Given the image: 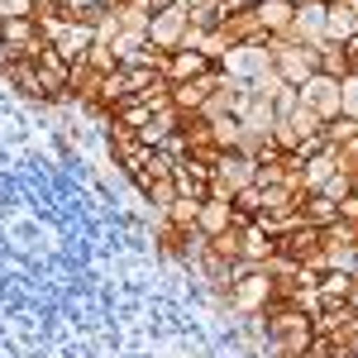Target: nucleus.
I'll list each match as a JSON object with an SVG mask.
<instances>
[{
  "mask_svg": "<svg viewBox=\"0 0 358 358\" xmlns=\"http://www.w3.org/2000/svg\"><path fill=\"white\" fill-rule=\"evenodd\" d=\"M315 72H325V77H334V82H344V77L354 72V57H349L344 43L325 38V43H315Z\"/></svg>",
  "mask_w": 358,
  "mask_h": 358,
  "instance_id": "nucleus-13",
  "label": "nucleus"
},
{
  "mask_svg": "<svg viewBox=\"0 0 358 358\" xmlns=\"http://www.w3.org/2000/svg\"><path fill=\"white\" fill-rule=\"evenodd\" d=\"M187 10H196V5H224V0H182Z\"/></svg>",
  "mask_w": 358,
  "mask_h": 358,
  "instance_id": "nucleus-28",
  "label": "nucleus"
},
{
  "mask_svg": "<svg viewBox=\"0 0 358 358\" xmlns=\"http://www.w3.org/2000/svg\"><path fill=\"white\" fill-rule=\"evenodd\" d=\"M354 192V172H334L330 182H325V187H320V196H330L334 206H339V201H344V196Z\"/></svg>",
  "mask_w": 358,
  "mask_h": 358,
  "instance_id": "nucleus-23",
  "label": "nucleus"
},
{
  "mask_svg": "<svg viewBox=\"0 0 358 358\" xmlns=\"http://www.w3.org/2000/svg\"><path fill=\"white\" fill-rule=\"evenodd\" d=\"M196 210H201V201H192V196H177L172 206L163 210V224H172V229H196Z\"/></svg>",
  "mask_w": 358,
  "mask_h": 358,
  "instance_id": "nucleus-18",
  "label": "nucleus"
},
{
  "mask_svg": "<svg viewBox=\"0 0 358 358\" xmlns=\"http://www.w3.org/2000/svg\"><path fill=\"white\" fill-rule=\"evenodd\" d=\"M354 72H358V62H354Z\"/></svg>",
  "mask_w": 358,
  "mask_h": 358,
  "instance_id": "nucleus-31",
  "label": "nucleus"
},
{
  "mask_svg": "<svg viewBox=\"0 0 358 358\" xmlns=\"http://www.w3.org/2000/svg\"><path fill=\"white\" fill-rule=\"evenodd\" d=\"M354 277L349 273H320V282H315V301L320 306H344V301H354Z\"/></svg>",
  "mask_w": 358,
  "mask_h": 358,
  "instance_id": "nucleus-16",
  "label": "nucleus"
},
{
  "mask_svg": "<svg viewBox=\"0 0 358 358\" xmlns=\"http://www.w3.org/2000/svg\"><path fill=\"white\" fill-rule=\"evenodd\" d=\"M215 72L234 86H253L258 77L273 72V53H268V43H234V48L215 62Z\"/></svg>",
  "mask_w": 358,
  "mask_h": 358,
  "instance_id": "nucleus-1",
  "label": "nucleus"
},
{
  "mask_svg": "<svg viewBox=\"0 0 358 358\" xmlns=\"http://www.w3.org/2000/svg\"><path fill=\"white\" fill-rule=\"evenodd\" d=\"M210 124V138H215V148L229 153V148H239V120L234 115H220V120H206Z\"/></svg>",
  "mask_w": 358,
  "mask_h": 358,
  "instance_id": "nucleus-19",
  "label": "nucleus"
},
{
  "mask_svg": "<svg viewBox=\"0 0 358 358\" xmlns=\"http://www.w3.org/2000/svg\"><path fill=\"white\" fill-rule=\"evenodd\" d=\"M182 0H148V15H163V10H177Z\"/></svg>",
  "mask_w": 358,
  "mask_h": 358,
  "instance_id": "nucleus-27",
  "label": "nucleus"
},
{
  "mask_svg": "<svg viewBox=\"0 0 358 358\" xmlns=\"http://www.w3.org/2000/svg\"><path fill=\"white\" fill-rule=\"evenodd\" d=\"M253 172H258V163L253 158H244V153H220L215 158V167H210V196L215 201H234V196L244 192V187H253Z\"/></svg>",
  "mask_w": 358,
  "mask_h": 358,
  "instance_id": "nucleus-2",
  "label": "nucleus"
},
{
  "mask_svg": "<svg viewBox=\"0 0 358 358\" xmlns=\"http://www.w3.org/2000/svg\"><path fill=\"white\" fill-rule=\"evenodd\" d=\"M187 5H177V10H163V15H153L148 20V43L158 48V53H177L182 43H187Z\"/></svg>",
  "mask_w": 358,
  "mask_h": 358,
  "instance_id": "nucleus-7",
  "label": "nucleus"
},
{
  "mask_svg": "<svg viewBox=\"0 0 358 358\" xmlns=\"http://www.w3.org/2000/svg\"><path fill=\"white\" fill-rule=\"evenodd\" d=\"M334 172H339V158H334V148H320L315 158H306L296 167V177H301V192H320L325 182H330Z\"/></svg>",
  "mask_w": 358,
  "mask_h": 358,
  "instance_id": "nucleus-11",
  "label": "nucleus"
},
{
  "mask_svg": "<svg viewBox=\"0 0 358 358\" xmlns=\"http://www.w3.org/2000/svg\"><path fill=\"white\" fill-rule=\"evenodd\" d=\"M229 5H234V10H248V5H258V0H229Z\"/></svg>",
  "mask_w": 358,
  "mask_h": 358,
  "instance_id": "nucleus-29",
  "label": "nucleus"
},
{
  "mask_svg": "<svg viewBox=\"0 0 358 358\" xmlns=\"http://www.w3.org/2000/svg\"><path fill=\"white\" fill-rule=\"evenodd\" d=\"M339 220H344V224H358V196L354 192L339 201Z\"/></svg>",
  "mask_w": 358,
  "mask_h": 358,
  "instance_id": "nucleus-26",
  "label": "nucleus"
},
{
  "mask_svg": "<svg viewBox=\"0 0 358 358\" xmlns=\"http://www.w3.org/2000/svg\"><path fill=\"white\" fill-rule=\"evenodd\" d=\"M339 110L349 115V120H358V72H349L339 82Z\"/></svg>",
  "mask_w": 358,
  "mask_h": 358,
  "instance_id": "nucleus-22",
  "label": "nucleus"
},
{
  "mask_svg": "<svg viewBox=\"0 0 358 358\" xmlns=\"http://www.w3.org/2000/svg\"><path fill=\"white\" fill-rule=\"evenodd\" d=\"M296 215H301V224H310V229H325V224L339 220V206H334L330 196H320V192H306L301 206H296Z\"/></svg>",
  "mask_w": 358,
  "mask_h": 358,
  "instance_id": "nucleus-15",
  "label": "nucleus"
},
{
  "mask_svg": "<svg viewBox=\"0 0 358 358\" xmlns=\"http://www.w3.org/2000/svg\"><path fill=\"white\" fill-rule=\"evenodd\" d=\"M268 301H273V273H268V263L248 268V273L229 287V306H234V310H244V315H258Z\"/></svg>",
  "mask_w": 358,
  "mask_h": 358,
  "instance_id": "nucleus-5",
  "label": "nucleus"
},
{
  "mask_svg": "<svg viewBox=\"0 0 358 358\" xmlns=\"http://www.w3.org/2000/svg\"><path fill=\"white\" fill-rule=\"evenodd\" d=\"M268 53H273V72L287 86H301L306 77H315V48H301V43H282V38H268Z\"/></svg>",
  "mask_w": 358,
  "mask_h": 358,
  "instance_id": "nucleus-3",
  "label": "nucleus"
},
{
  "mask_svg": "<svg viewBox=\"0 0 358 358\" xmlns=\"http://www.w3.org/2000/svg\"><path fill=\"white\" fill-rule=\"evenodd\" d=\"M220 86V72H206L196 82H177L172 86V110L177 115H201V106L210 101V91Z\"/></svg>",
  "mask_w": 358,
  "mask_h": 358,
  "instance_id": "nucleus-8",
  "label": "nucleus"
},
{
  "mask_svg": "<svg viewBox=\"0 0 358 358\" xmlns=\"http://www.w3.org/2000/svg\"><path fill=\"white\" fill-rule=\"evenodd\" d=\"M20 15H34V0H0V24L20 20Z\"/></svg>",
  "mask_w": 358,
  "mask_h": 358,
  "instance_id": "nucleus-24",
  "label": "nucleus"
},
{
  "mask_svg": "<svg viewBox=\"0 0 358 358\" xmlns=\"http://www.w3.org/2000/svg\"><path fill=\"white\" fill-rule=\"evenodd\" d=\"M120 0H67V15H82V10H115Z\"/></svg>",
  "mask_w": 358,
  "mask_h": 358,
  "instance_id": "nucleus-25",
  "label": "nucleus"
},
{
  "mask_svg": "<svg viewBox=\"0 0 358 358\" xmlns=\"http://www.w3.org/2000/svg\"><path fill=\"white\" fill-rule=\"evenodd\" d=\"M43 5H67V0H43Z\"/></svg>",
  "mask_w": 358,
  "mask_h": 358,
  "instance_id": "nucleus-30",
  "label": "nucleus"
},
{
  "mask_svg": "<svg viewBox=\"0 0 358 358\" xmlns=\"http://www.w3.org/2000/svg\"><path fill=\"white\" fill-rule=\"evenodd\" d=\"M234 206L229 201H215V196H206L201 201V210H196V229L206 234V239H215V234H224V229H234Z\"/></svg>",
  "mask_w": 358,
  "mask_h": 358,
  "instance_id": "nucleus-10",
  "label": "nucleus"
},
{
  "mask_svg": "<svg viewBox=\"0 0 358 358\" xmlns=\"http://www.w3.org/2000/svg\"><path fill=\"white\" fill-rule=\"evenodd\" d=\"M296 101H301L306 110L315 115L320 124H330V120H339V82L334 77H325V72H315V77H306L301 86H296Z\"/></svg>",
  "mask_w": 358,
  "mask_h": 358,
  "instance_id": "nucleus-4",
  "label": "nucleus"
},
{
  "mask_svg": "<svg viewBox=\"0 0 358 358\" xmlns=\"http://www.w3.org/2000/svg\"><path fill=\"white\" fill-rule=\"evenodd\" d=\"M253 15H258V24H263V34L268 38H277V34H287V24H292V0H258L253 5Z\"/></svg>",
  "mask_w": 358,
  "mask_h": 358,
  "instance_id": "nucleus-17",
  "label": "nucleus"
},
{
  "mask_svg": "<svg viewBox=\"0 0 358 358\" xmlns=\"http://www.w3.org/2000/svg\"><path fill=\"white\" fill-rule=\"evenodd\" d=\"M282 43H301V48H315V43H325V0H315V5H301L296 15H292V24L287 34H277Z\"/></svg>",
  "mask_w": 358,
  "mask_h": 358,
  "instance_id": "nucleus-6",
  "label": "nucleus"
},
{
  "mask_svg": "<svg viewBox=\"0 0 358 358\" xmlns=\"http://www.w3.org/2000/svg\"><path fill=\"white\" fill-rule=\"evenodd\" d=\"M320 138H325V148H339V143H349V138H358V120H349V115H339V120H330V124L320 129Z\"/></svg>",
  "mask_w": 358,
  "mask_h": 358,
  "instance_id": "nucleus-20",
  "label": "nucleus"
},
{
  "mask_svg": "<svg viewBox=\"0 0 358 358\" xmlns=\"http://www.w3.org/2000/svg\"><path fill=\"white\" fill-rule=\"evenodd\" d=\"M210 258H220V263H234V258H239V224L210 239Z\"/></svg>",
  "mask_w": 358,
  "mask_h": 358,
  "instance_id": "nucleus-21",
  "label": "nucleus"
},
{
  "mask_svg": "<svg viewBox=\"0 0 358 358\" xmlns=\"http://www.w3.org/2000/svg\"><path fill=\"white\" fill-rule=\"evenodd\" d=\"M273 253H277V244H273L268 229H258L253 220L239 224V258H248V263H268Z\"/></svg>",
  "mask_w": 358,
  "mask_h": 358,
  "instance_id": "nucleus-14",
  "label": "nucleus"
},
{
  "mask_svg": "<svg viewBox=\"0 0 358 358\" xmlns=\"http://www.w3.org/2000/svg\"><path fill=\"white\" fill-rule=\"evenodd\" d=\"M325 38H334V43L358 38V15L349 10V0H325Z\"/></svg>",
  "mask_w": 358,
  "mask_h": 358,
  "instance_id": "nucleus-12",
  "label": "nucleus"
},
{
  "mask_svg": "<svg viewBox=\"0 0 358 358\" xmlns=\"http://www.w3.org/2000/svg\"><path fill=\"white\" fill-rule=\"evenodd\" d=\"M206 72H215V62H210L206 53H196V48H177V53H167V62H163V77L172 86L196 82V77H206Z\"/></svg>",
  "mask_w": 358,
  "mask_h": 358,
  "instance_id": "nucleus-9",
  "label": "nucleus"
}]
</instances>
